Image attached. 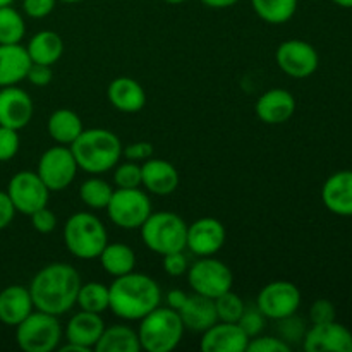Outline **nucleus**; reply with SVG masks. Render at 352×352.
Returning a JSON list of instances; mask_svg holds the SVG:
<instances>
[{
  "label": "nucleus",
  "instance_id": "nucleus-45",
  "mask_svg": "<svg viewBox=\"0 0 352 352\" xmlns=\"http://www.w3.org/2000/svg\"><path fill=\"white\" fill-rule=\"evenodd\" d=\"M26 79L33 86H38V88H43V86H48L52 82V79H54L52 65L34 64V62H31L30 69H28Z\"/></svg>",
  "mask_w": 352,
  "mask_h": 352
},
{
  "label": "nucleus",
  "instance_id": "nucleus-27",
  "mask_svg": "<svg viewBox=\"0 0 352 352\" xmlns=\"http://www.w3.org/2000/svg\"><path fill=\"white\" fill-rule=\"evenodd\" d=\"M82 120L74 110L58 109L48 117L47 133L57 144L71 146L82 133Z\"/></svg>",
  "mask_w": 352,
  "mask_h": 352
},
{
  "label": "nucleus",
  "instance_id": "nucleus-14",
  "mask_svg": "<svg viewBox=\"0 0 352 352\" xmlns=\"http://www.w3.org/2000/svg\"><path fill=\"white\" fill-rule=\"evenodd\" d=\"M227 239L226 227L213 217H203L188 226L186 250L196 256H213L223 248Z\"/></svg>",
  "mask_w": 352,
  "mask_h": 352
},
{
  "label": "nucleus",
  "instance_id": "nucleus-26",
  "mask_svg": "<svg viewBox=\"0 0 352 352\" xmlns=\"http://www.w3.org/2000/svg\"><path fill=\"white\" fill-rule=\"evenodd\" d=\"M26 50L31 62H34V64L54 65L60 60L62 54H64V40L55 31H38L28 41Z\"/></svg>",
  "mask_w": 352,
  "mask_h": 352
},
{
  "label": "nucleus",
  "instance_id": "nucleus-6",
  "mask_svg": "<svg viewBox=\"0 0 352 352\" xmlns=\"http://www.w3.org/2000/svg\"><path fill=\"white\" fill-rule=\"evenodd\" d=\"M140 232L144 246L160 256L186 250L188 223L174 212H151Z\"/></svg>",
  "mask_w": 352,
  "mask_h": 352
},
{
  "label": "nucleus",
  "instance_id": "nucleus-40",
  "mask_svg": "<svg viewBox=\"0 0 352 352\" xmlns=\"http://www.w3.org/2000/svg\"><path fill=\"white\" fill-rule=\"evenodd\" d=\"M31 226L36 230L38 234H50L54 232L55 227H57V217L52 212L48 206H43V208L36 210L34 213L30 215Z\"/></svg>",
  "mask_w": 352,
  "mask_h": 352
},
{
  "label": "nucleus",
  "instance_id": "nucleus-16",
  "mask_svg": "<svg viewBox=\"0 0 352 352\" xmlns=\"http://www.w3.org/2000/svg\"><path fill=\"white\" fill-rule=\"evenodd\" d=\"M34 105L31 96L16 86L0 88V126L21 131L31 122Z\"/></svg>",
  "mask_w": 352,
  "mask_h": 352
},
{
  "label": "nucleus",
  "instance_id": "nucleus-15",
  "mask_svg": "<svg viewBox=\"0 0 352 352\" xmlns=\"http://www.w3.org/2000/svg\"><path fill=\"white\" fill-rule=\"evenodd\" d=\"M302 347L306 352H352V332L336 320L306 330Z\"/></svg>",
  "mask_w": 352,
  "mask_h": 352
},
{
  "label": "nucleus",
  "instance_id": "nucleus-13",
  "mask_svg": "<svg viewBox=\"0 0 352 352\" xmlns=\"http://www.w3.org/2000/svg\"><path fill=\"white\" fill-rule=\"evenodd\" d=\"M275 60L284 74L294 79H306L316 72L320 55L311 43L305 40H287L278 45Z\"/></svg>",
  "mask_w": 352,
  "mask_h": 352
},
{
  "label": "nucleus",
  "instance_id": "nucleus-43",
  "mask_svg": "<svg viewBox=\"0 0 352 352\" xmlns=\"http://www.w3.org/2000/svg\"><path fill=\"white\" fill-rule=\"evenodd\" d=\"M57 0H23L24 14L31 19H43L54 12Z\"/></svg>",
  "mask_w": 352,
  "mask_h": 352
},
{
  "label": "nucleus",
  "instance_id": "nucleus-3",
  "mask_svg": "<svg viewBox=\"0 0 352 352\" xmlns=\"http://www.w3.org/2000/svg\"><path fill=\"white\" fill-rule=\"evenodd\" d=\"M69 148L78 162L79 170L96 175L112 170L119 164L124 146L116 133L103 127H93L82 129L78 140Z\"/></svg>",
  "mask_w": 352,
  "mask_h": 352
},
{
  "label": "nucleus",
  "instance_id": "nucleus-23",
  "mask_svg": "<svg viewBox=\"0 0 352 352\" xmlns=\"http://www.w3.org/2000/svg\"><path fill=\"white\" fill-rule=\"evenodd\" d=\"M177 313L181 316L182 323H184V329L191 330V332L203 333L219 322L215 299L196 294V292L188 296V299H186V302Z\"/></svg>",
  "mask_w": 352,
  "mask_h": 352
},
{
  "label": "nucleus",
  "instance_id": "nucleus-17",
  "mask_svg": "<svg viewBox=\"0 0 352 352\" xmlns=\"http://www.w3.org/2000/svg\"><path fill=\"white\" fill-rule=\"evenodd\" d=\"M250 337L239 323L217 322L203 332L199 347L203 352H244Z\"/></svg>",
  "mask_w": 352,
  "mask_h": 352
},
{
  "label": "nucleus",
  "instance_id": "nucleus-46",
  "mask_svg": "<svg viewBox=\"0 0 352 352\" xmlns=\"http://www.w3.org/2000/svg\"><path fill=\"white\" fill-rule=\"evenodd\" d=\"M14 215H16V208H14L12 201H10L6 191H0V230L7 229L10 226Z\"/></svg>",
  "mask_w": 352,
  "mask_h": 352
},
{
  "label": "nucleus",
  "instance_id": "nucleus-12",
  "mask_svg": "<svg viewBox=\"0 0 352 352\" xmlns=\"http://www.w3.org/2000/svg\"><path fill=\"white\" fill-rule=\"evenodd\" d=\"M301 306V291L289 280H274L265 285L256 298V308L267 320L287 318L296 315Z\"/></svg>",
  "mask_w": 352,
  "mask_h": 352
},
{
  "label": "nucleus",
  "instance_id": "nucleus-37",
  "mask_svg": "<svg viewBox=\"0 0 352 352\" xmlns=\"http://www.w3.org/2000/svg\"><path fill=\"white\" fill-rule=\"evenodd\" d=\"M292 347L285 344L280 337L256 336L250 339L246 352H291Z\"/></svg>",
  "mask_w": 352,
  "mask_h": 352
},
{
  "label": "nucleus",
  "instance_id": "nucleus-38",
  "mask_svg": "<svg viewBox=\"0 0 352 352\" xmlns=\"http://www.w3.org/2000/svg\"><path fill=\"white\" fill-rule=\"evenodd\" d=\"M19 131L0 126V162H9L19 151Z\"/></svg>",
  "mask_w": 352,
  "mask_h": 352
},
{
  "label": "nucleus",
  "instance_id": "nucleus-47",
  "mask_svg": "<svg viewBox=\"0 0 352 352\" xmlns=\"http://www.w3.org/2000/svg\"><path fill=\"white\" fill-rule=\"evenodd\" d=\"M189 294H186L184 291H181V289H174V291L168 292L167 296H165V299H167V306L168 308L175 309V311H179V309L182 308V305L186 302V299H188Z\"/></svg>",
  "mask_w": 352,
  "mask_h": 352
},
{
  "label": "nucleus",
  "instance_id": "nucleus-39",
  "mask_svg": "<svg viewBox=\"0 0 352 352\" xmlns=\"http://www.w3.org/2000/svg\"><path fill=\"white\" fill-rule=\"evenodd\" d=\"M237 323H239L241 329L246 332V336L250 337V339H253V337L260 336V333L263 332L267 318H265V315L258 308H251V309L246 308Z\"/></svg>",
  "mask_w": 352,
  "mask_h": 352
},
{
  "label": "nucleus",
  "instance_id": "nucleus-30",
  "mask_svg": "<svg viewBox=\"0 0 352 352\" xmlns=\"http://www.w3.org/2000/svg\"><path fill=\"white\" fill-rule=\"evenodd\" d=\"M299 0H251L254 14L268 24H285L294 17Z\"/></svg>",
  "mask_w": 352,
  "mask_h": 352
},
{
  "label": "nucleus",
  "instance_id": "nucleus-33",
  "mask_svg": "<svg viewBox=\"0 0 352 352\" xmlns=\"http://www.w3.org/2000/svg\"><path fill=\"white\" fill-rule=\"evenodd\" d=\"M26 34V23L12 6L0 7V45L21 43Z\"/></svg>",
  "mask_w": 352,
  "mask_h": 352
},
{
  "label": "nucleus",
  "instance_id": "nucleus-32",
  "mask_svg": "<svg viewBox=\"0 0 352 352\" xmlns=\"http://www.w3.org/2000/svg\"><path fill=\"white\" fill-rule=\"evenodd\" d=\"M112 195L113 188L102 177H89L79 186V198L91 210H105Z\"/></svg>",
  "mask_w": 352,
  "mask_h": 352
},
{
  "label": "nucleus",
  "instance_id": "nucleus-25",
  "mask_svg": "<svg viewBox=\"0 0 352 352\" xmlns=\"http://www.w3.org/2000/svg\"><path fill=\"white\" fill-rule=\"evenodd\" d=\"M31 58L21 43L0 45V88L16 86L26 79Z\"/></svg>",
  "mask_w": 352,
  "mask_h": 352
},
{
  "label": "nucleus",
  "instance_id": "nucleus-10",
  "mask_svg": "<svg viewBox=\"0 0 352 352\" xmlns=\"http://www.w3.org/2000/svg\"><path fill=\"white\" fill-rule=\"evenodd\" d=\"M78 170V162H76L71 148L57 144V146H52L43 151L38 160L36 174L50 189V192H58L67 189L74 182Z\"/></svg>",
  "mask_w": 352,
  "mask_h": 352
},
{
  "label": "nucleus",
  "instance_id": "nucleus-11",
  "mask_svg": "<svg viewBox=\"0 0 352 352\" xmlns=\"http://www.w3.org/2000/svg\"><path fill=\"white\" fill-rule=\"evenodd\" d=\"M6 192L16 212L24 215H31L36 210L47 206L50 198V189L45 186L36 172L31 170H21L14 174L7 184Z\"/></svg>",
  "mask_w": 352,
  "mask_h": 352
},
{
  "label": "nucleus",
  "instance_id": "nucleus-19",
  "mask_svg": "<svg viewBox=\"0 0 352 352\" xmlns=\"http://www.w3.org/2000/svg\"><path fill=\"white\" fill-rule=\"evenodd\" d=\"M141 186L157 196H168L179 188V172L168 160L148 158L141 164Z\"/></svg>",
  "mask_w": 352,
  "mask_h": 352
},
{
  "label": "nucleus",
  "instance_id": "nucleus-22",
  "mask_svg": "<svg viewBox=\"0 0 352 352\" xmlns=\"http://www.w3.org/2000/svg\"><path fill=\"white\" fill-rule=\"evenodd\" d=\"M110 105L116 110L124 113H136L146 105V91L143 86L133 78L120 76L110 81L107 88Z\"/></svg>",
  "mask_w": 352,
  "mask_h": 352
},
{
  "label": "nucleus",
  "instance_id": "nucleus-36",
  "mask_svg": "<svg viewBox=\"0 0 352 352\" xmlns=\"http://www.w3.org/2000/svg\"><path fill=\"white\" fill-rule=\"evenodd\" d=\"M306 323L302 318H298L296 315L287 316V318L278 320V327H277V337H280L285 344L292 347V344L302 342L306 333Z\"/></svg>",
  "mask_w": 352,
  "mask_h": 352
},
{
  "label": "nucleus",
  "instance_id": "nucleus-49",
  "mask_svg": "<svg viewBox=\"0 0 352 352\" xmlns=\"http://www.w3.org/2000/svg\"><path fill=\"white\" fill-rule=\"evenodd\" d=\"M332 2L339 7H344V9H352V0H332Z\"/></svg>",
  "mask_w": 352,
  "mask_h": 352
},
{
  "label": "nucleus",
  "instance_id": "nucleus-31",
  "mask_svg": "<svg viewBox=\"0 0 352 352\" xmlns=\"http://www.w3.org/2000/svg\"><path fill=\"white\" fill-rule=\"evenodd\" d=\"M76 305L79 306V309L89 313H98L102 315L103 311L109 309L110 305V294L109 287L102 282H86L81 284L78 292V299H76Z\"/></svg>",
  "mask_w": 352,
  "mask_h": 352
},
{
  "label": "nucleus",
  "instance_id": "nucleus-21",
  "mask_svg": "<svg viewBox=\"0 0 352 352\" xmlns=\"http://www.w3.org/2000/svg\"><path fill=\"white\" fill-rule=\"evenodd\" d=\"M103 330H105V323H103L102 315L81 309L69 318L65 325V339L67 342L85 347L86 351H93Z\"/></svg>",
  "mask_w": 352,
  "mask_h": 352
},
{
  "label": "nucleus",
  "instance_id": "nucleus-42",
  "mask_svg": "<svg viewBox=\"0 0 352 352\" xmlns=\"http://www.w3.org/2000/svg\"><path fill=\"white\" fill-rule=\"evenodd\" d=\"M164 270L170 277H181L188 272L189 261L184 251H174V253L164 254Z\"/></svg>",
  "mask_w": 352,
  "mask_h": 352
},
{
  "label": "nucleus",
  "instance_id": "nucleus-18",
  "mask_svg": "<svg viewBox=\"0 0 352 352\" xmlns=\"http://www.w3.org/2000/svg\"><path fill=\"white\" fill-rule=\"evenodd\" d=\"M258 119L270 126L285 124L296 112V98L284 88H272L258 98L254 105Z\"/></svg>",
  "mask_w": 352,
  "mask_h": 352
},
{
  "label": "nucleus",
  "instance_id": "nucleus-28",
  "mask_svg": "<svg viewBox=\"0 0 352 352\" xmlns=\"http://www.w3.org/2000/svg\"><path fill=\"white\" fill-rule=\"evenodd\" d=\"M98 260L103 270L112 277L131 274L136 267V253L133 248L124 243H107Z\"/></svg>",
  "mask_w": 352,
  "mask_h": 352
},
{
  "label": "nucleus",
  "instance_id": "nucleus-9",
  "mask_svg": "<svg viewBox=\"0 0 352 352\" xmlns=\"http://www.w3.org/2000/svg\"><path fill=\"white\" fill-rule=\"evenodd\" d=\"M186 274L192 292L212 299L230 291L234 284L232 270L223 261L213 256H203L201 260L192 263Z\"/></svg>",
  "mask_w": 352,
  "mask_h": 352
},
{
  "label": "nucleus",
  "instance_id": "nucleus-51",
  "mask_svg": "<svg viewBox=\"0 0 352 352\" xmlns=\"http://www.w3.org/2000/svg\"><path fill=\"white\" fill-rule=\"evenodd\" d=\"M57 2H62V3H79V2H82V0H57Z\"/></svg>",
  "mask_w": 352,
  "mask_h": 352
},
{
  "label": "nucleus",
  "instance_id": "nucleus-34",
  "mask_svg": "<svg viewBox=\"0 0 352 352\" xmlns=\"http://www.w3.org/2000/svg\"><path fill=\"white\" fill-rule=\"evenodd\" d=\"M215 308H217V316H219V322H230L237 323L239 318L243 316L244 309V301L232 292V289L223 294H220L219 298H215Z\"/></svg>",
  "mask_w": 352,
  "mask_h": 352
},
{
  "label": "nucleus",
  "instance_id": "nucleus-48",
  "mask_svg": "<svg viewBox=\"0 0 352 352\" xmlns=\"http://www.w3.org/2000/svg\"><path fill=\"white\" fill-rule=\"evenodd\" d=\"M201 3H205L210 9H227V7L236 6L239 0H199Z\"/></svg>",
  "mask_w": 352,
  "mask_h": 352
},
{
  "label": "nucleus",
  "instance_id": "nucleus-8",
  "mask_svg": "<svg viewBox=\"0 0 352 352\" xmlns=\"http://www.w3.org/2000/svg\"><path fill=\"white\" fill-rule=\"evenodd\" d=\"M105 210L112 223L126 230L140 229L153 212L150 198L140 188L113 189V195Z\"/></svg>",
  "mask_w": 352,
  "mask_h": 352
},
{
  "label": "nucleus",
  "instance_id": "nucleus-29",
  "mask_svg": "<svg viewBox=\"0 0 352 352\" xmlns=\"http://www.w3.org/2000/svg\"><path fill=\"white\" fill-rule=\"evenodd\" d=\"M96 352H140L141 344L138 330L127 325L105 327L95 346Z\"/></svg>",
  "mask_w": 352,
  "mask_h": 352
},
{
  "label": "nucleus",
  "instance_id": "nucleus-1",
  "mask_svg": "<svg viewBox=\"0 0 352 352\" xmlns=\"http://www.w3.org/2000/svg\"><path fill=\"white\" fill-rule=\"evenodd\" d=\"M79 272L69 263H50L38 270L30 284L34 309L62 316L76 306L79 287Z\"/></svg>",
  "mask_w": 352,
  "mask_h": 352
},
{
  "label": "nucleus",
  "instance_id": "nucleus-5",
  "mask_svg": "<svg viewBox=\"0 0 352 352\" xmlns=\"http://www.w3.org/2000/svg\"><path fill=\"white\" fill-rule=\"evenodd\" d=\"M109 243L105 226L89 212L72 213L64 226V244L78 260H96Z\"/></svg>",
  "mask_w": 352,
  "mask_h": 352
},
{
  "label": "nucleus",
  "instance_id": "nucleus-44",
  "mask_svg": "<svg viewBox=\"0 0 352 352\" xmlns=\"http://www.w3.org/2000/svg\"><path fill=\"white\" fill-rule=\"evenodd\" d=\"M122 157L126 158V160L143 164L144 160L153 157V144L148 143V141H136V143H131L122 148Z\"/></svg>",
  "mask_w": 352,
  "mask_h": 352
},
{
  "label": "nucleus",
  "instance_id": "nucleus-24",
  "mask_svg": "<svg viewBox=\"0 0 352 352\" xmlns=\"http://www.w3.org/2000/svg\"><path fill=\"white\" fill-rule=\"evenodd\" d=\"M34 311L30 289L24 285H9L0 291V322L7 327H17Z\"/></svg>",
  "mask_w": 352,
  "mask_h": 352
},
{
  "label": "nucleus",
  "instance_id": "nucleus-2",
  "mask_svg": "<svg viewBox=\"0 0 352 352\" xmlns=\"http://www.w3.org/2000/svg\"><path fill=\"white\" fill-rule=\"evenodd\" d=\"M109 309L120 320L140 322L141 318L160 306L162 291L157 280L144 274H131L113 277L109 285Z\"/></svg>",
  "mask_w": 352,
  "mask_h": 352
},
{
  "label": "nucleus",
  "instance_id": "nucleus-20",
  "mask_svg": "<svg viewBox=\"0 0 352 352\" xmlns=\"http://www.w3.org/2000/svg\"><path fill=\"white\" fill-rule=\"evenodd\" d=\"M322 201L329 212L352 217V170H339L327 179L322 188Z\"/></svg>",
  "mask_w": 352,
  "mask_h": 352
},
{
  "label": "nucleus",
  "instance_id": "nucleus-50",
  "mask_svg": "<svg viewBox=\"0 0 352 352\" xmlns=\"http://www.w3.org/2000/svg\"><path fill=\"white\" fill-rule=\"evenodd\" d=\"M164 2L172 3V6H179V3H184V2H188V0H164Z\"/></svg>",
  "mask_w": 352,
  "mask_h": 352
},
{
  "label": "nucleus",
  "instance_id": "nucleus-4",
  "mask_svg": "<svg viewBox=\"0 0 352 352\" xmlns=\"http://www.w3.org/2000/svg\"><path fill=\"white\" fill-rule=\"evenodd\" d=\"M184 332V323H182L179 313L168 306H158L140 320L138 337H140L141 351H174L181 344Z\"/></svg>",
  "mask_w": 352,
  "mask_h": 352
},
{
  "label": "nucleus",
  "instance_id": "nucleus-35",
  "mask_svg": "<svg viewBox=\"0 0 352 352\" xmlns=\"http://www.w3.org/2000/svg\"><path fill=\"white\" fill-rule=\"evenodd\" d=\"M113 170V184L120 189L141 188V164L126 160L117 164Z\"/></svg>",
  "mask_w": 352,
  "mask_h": 352
},
{
  "label": "nucleus",
  "instance_id": "nucleus-41",
  "mask_svg": "<svg viewBox=\"0 0 352 352\" xmlns=\"http://www.w3.org/2000/svg\"><path fill=\"white\" fill-rule=\"evenodd\" d=\"M309 320L313 325L329 323L336 320V306L329 299H316L309 308Z\"/></svg>",
  "mask_w": 352,
  "mask_h": 352
},
{
  "label": "nucleus",
  "instance_id": "nucleus-52",
  "mask_svg": "<svg viewBox=\"0 0 352 352\" xmlns=\"http://www.w3.org/2000/svg\"><path fill=\"white\" fill-rule=\"evenodd\" d=\"M12 2H14V0H0V7H3V6H12Z\"/></svg>",
  "mask_w": 352,
  "mask_h": 352
},
{
  "label": "nucleus",
  "instance_id": "nucleus-7",
  "mask_svg": "<svg viewBox=\"0 0 352 352\" xmlns=\"http://www.w3.org/2000/svg\"><path fill=\"white\" fill-rule=\"evenodd\" d=\"M64 330L58 316L36 309L16 327V342L24 352H52L58 349Z\"/></svg>",
  "mask_w": 352,
  "mask_h": 352
}]
</instances>
